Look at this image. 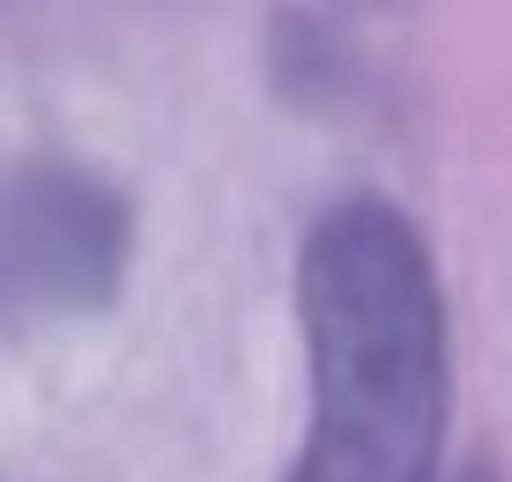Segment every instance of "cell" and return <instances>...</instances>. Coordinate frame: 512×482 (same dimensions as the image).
I'll return each mask as SVG.
<instances>
[{
  "label": "cell",
  "instance_id": "cell-2",
  "mask_svg": "<svg viewBox=\"0 0 512 482\" xmlns=\"http://www.w3.org/2000/svg\"><path fill=\"white\" fill-rule=\"evenodd\" d=\"M127 201L75 164L0 171V334L90 319L127 275Z\"/></svg>",
  "mask_w": 512,
  "mask_h": 482
},
{
  "label": "cell",
  "instance_id": "cell-1",
  "mask_svg": "<svg viewBox=\"0 0 512 482\" xmlns=\"http://www.w3.org/2000/svg\"><path fill=\"white\" fill-rule=\"evenodd\" d=\"M312 431L290 482H438L446 297L431 245L394 201H334L297 260Z\"/></svg>",
  "mask_w": 512,
  "mask_h": 482
}]
</instances>
